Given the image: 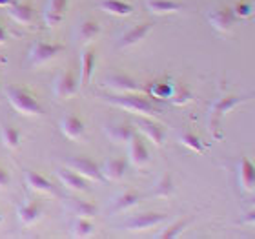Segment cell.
<instances>
[{
  "instance_id": "obj_39",
  "label": "cell",
  "mask_w": 255,
  "mask_h": 239,
  "mask_svg": "<svg viewBox=\"0 0 255 239\" xmlns=\"http://www.w3.org/2000/svg\"><path fill=\"white\" fill-rule=\"evenodd\" d=\"M0 223H2V214H0Z\"/></svg>"
},
{
  "instance_id": "obj_25",
  "label": "cell",
  "mask_w": 255,
  "mask_h": 239,
  "mask_svg": "<svg viewBox=\"0 0 255 239\" xmlns=\"http://www.w3.org/2000/svg\"><path fill=\"white\" fill-rule=\"evenodd\" d=\"M101 35V26L97 24L95 20H84L80 22L79 27H77V37L82 42H90L93 38H97Z\"/></svg>"
},
{
  "instance_id": "obj_22",
  "label": "cell",
  "mask_w": 255,
  "mask_h": 239,
  "mask_svg": "<svg viewBox=\"0 0 255 239\" xmlns=\"http://www.w3.org/2000/svg\"><path fill=\"white\" fill-rule=\"evenodd\" d=\"M99 7L115 16H128L133 13V5L128 4V2H123V0H102Z\"/></svg>"
},
{
  "instance_id": "obj_14",
  "label": "cell",
  "mask_w": 255,
  "mask_h": 239,
  "mask_svg": "<svg viewBox=\"0 0 255 239\" xmlns=\"http://www.w3.org/2000/svg\"><path fill=\"white\" fill-rule=\"evenodd\" d=\"M59 179L66 188H69V190H75V192L88 190V179L82 177L80 174H77V172H73L71 168H60Z\"/></svg>"
},
{
  "instance_id": "obj_2",
  "label": "cell",
  "mask_w": 255,
  "mask_h": 239,
  "mask_svg": "<svg viewBox=\"0 0 255 239\" xmlns=\"http://www.w3.org/2000/svg\"><path fill=\"white\" fill-rule=\"evenodd\" d=\"M108 102H112L115 106L124 108L128 112L138 113V115H144V117H151L157 113V108L144 97H138L135 93H124V95H110L106 99Z\"/></svg>"
},
{
  "instance_id": "obj_8",
  "label": "cell",
  "mask_w": 255,
  "mask_h": 239,
  "mask_svg": "<svg viewBox=\"0 0 255 239\" xmlns=\"http://www.w3.org/2000/svg\"><path fill=\"white\" fill-rule=\"evenodd\" d=\"M129 143V163L133 166H138V168H142L149 163V152L146 148V144H144L142 137L137 135V133H133L131 139L128 141Z\"/></svg>"
},
{
  "instance_id": "obj_24",
  "label": "cell",
  "mask_w": 255,
  "mask_h": 239,
  "mask_svg": "<svg viewBox=\"0 0 255 239\" xmlns=\"http://www.w3.org/2000/svg\"><path fill=\"white\" fill-rule=\"evenodd\" d=\"M138 194L135 192H123L121 196H117L113 199V205H112V212H126L129 208L137 207L138 205Z\"/></svg>"
},
{
  "instance_id": "obj_6",
  "label": "cell",
  "mask_w": 255,
  "mask_h": 239,
  "mask_svg": "<svg viewBox=\"0 0 255 239\" xmlns=\"http://www.w3.org/2000/svg\"><path fill=\"white\" fill-rule=\"evenodd\" d=\"M166 216L159 212H146V214H138L135 218H131L124 227L126 230H131V232H140V230H148L153 229L157 225L164 223Z\"/></svg>"
},
{
  "instance_id": "obj_3",
  "label": "cell",
  "mask_w": 255,
  "mask_h": 239,
  "mask_svg": "<svg viewBox=\"0 0 255 239\" xmlns=\"http://www.w3.org/2000/svg\"><path fill=\"white\" fill-rule=\"evenodd\" d=\"M254 97L255 95H228L213 102L212 110H210V128H212L213 135H219L217 128H219V124H221V119H223L226 113L232 112L235 106H239L243 102L254 99Z\"/></svg>"
},
{
  "instance_id": "obj_38",
  "label": "cell",
  "mask_w": 255,
  "mask_h": 239,
  "mask_svg": "<svg viewBox=\"0 0 255 239\" xmlns=\"http://www.w3.org/2000/svg\"><path fill=\"white\" fill-rule=\"evenodd\" d=\"M13 0H0V7H9V4Z\"/></svg>"
},
{
  "instance_id": "obj_33",
  "label": "cell",
  "mask_w": 255,
  "mask_h": 239,
  "mask_svg": "<svg viewBox=\"0 0 255 239\" xmlns=\"http://www.w3.org/2000/svg\"><path fill=\"white\" fill-rule=\"evenodd\" d=\"M188 101H191V93L184 86H179L175 91H171V102H173V104L182 106V104H186Z\"/></svg>"
},
{
  "instance_id": "obj_5",
  "label": "cell",
  "mask_w": 255,
  "mask_h": 239,
  "mask_svg": "<svg viewBox=\"0 0 255 239\" xmlns=\"http://www.w3.org/2000/svg\"><path fill=\"white\" fill-rule=\"evenodd\" d=\"M208 22L212 24L213 29H217L221 33H228L237 24V15H235L234 7H223V9L212 11L208 15Z\"/></svg>"
},
{
  "instance_id": "obj_12",
  "label": "cell",
  "mask_w": 255,
  "mask_h": 239,
  "mask_svg": "<svg viewBox=\"0 0 255 239\" xmlns=\"http://www.w3.org/2000/svg\"><path fill=\"white\" fill-rule=\"evenodd\" d=\"M237 176H239V185L243 190L245 192L255 190V166L248 157H241Z\"/></svg>"
},
{
  "instance_id": "obj_16",
  "label": "cell",
  "mask_w": 255,
  "mask_h": 239,
  "mask_svg": "<svg viewBox=\"0 0 255 239\" xmlns=\"http://www.w3.org/2000/svg\"><path fill=\"white\" fill-rule=\"evenodd\" d=\"M66 5H68V0H48V5L44 11V20L48 26H59L66 13Z\"/></svg>"
},
{
  "instance_id": "obj_28",
  "label": "cell",
  "mask_w": 255,
  "mask_h": 239,
  "mask_svg": "<svg viewBox=\"0 0 255 239\" xmlns=\"http://www.w3.org/2000/svg\"><path fill=\"white\" fill-rule=\"evenodd\" d=\"M0 137H2L4 146H7V148H11V150L18 148V144H20V132H18L15 126H9V124L2 126Z\"/></svg>"
},
{
  "instance_id": "obj_30",
  "label": "cell",
  "mask_w": 255,
  "mask_h": 239,
  "mask_svg": "<svg viewBox=\"0 0 255 239\" xmlns=\"http://www.w3.org/2000/svg\"><path fill=\"white\" fill-rule=\"evenodd\" d=\"M181 143L184 144L186 148H190L191 152H195V154H202V152H204V144H202V141L197 137L195 133H191V132L182 133Z\"/></svg>"
},
{
  "instance_id": "obj_13",
  "label": "cell",
  "mask_w": 255,
  "mask_h": 239,
  "mask_svg": "<svg viewBox=\"0 0 255 239\" xmlns=\"http://www.w3.org/2000/svg\"><path fill=\"white\" fill-rule=\"evenodd\" d=\"M126 170H128V161L123 159V157H112V159H106V163H104L101 168L102 177L108 181L123 179Z\"/></svg>"
},
{
  "instance_id": "obj_11",
  "label": "cell",
  "mask_w": 255,
  "mask_h": 239,
  "mask_svg": "<svg viewBox=\"0 0 255 239\" xmlns=\"http://www.w3.org/2000/svg\"><path fill=\"white\" fill-rule=\"evenodd\" d=\"M137 128H138V132L142 133L144 137H148L149 141H151L153 144H157V146H160V144L164 143V130H162V126H160V124L153 122L151 119H148V117L138 119Z\"/></svg>"
},
{
  "instance_id": "obj_7",
  "label": "cell",
  "mask_w": 255,
  "mask_h": 239,
  "mask_svg": "<svg viewBox=\"0 0 255 239\" xmlns=\"http://www.w3.org/2000/svg\"><path fill=\"white\" fill-rule=\"evenodd\" d=\"M60 51H62V46H60V44L37 42V44H33L31 51H29V62L38 66V64H44V62H48V60L55 59Z\"/></svg>"
},
{
  "instance_id": "obj_34",
  "label": "cell",
  "mask_w": 255,
  "mask_h": 239,
  "mask_svg": "<svg viewBox=\"0 0 255 239\" xmlns=\"http://www.w3.org/2000/svg\"><path fill=\"white\" fill-rule=\"evenodd\" d=\"M237 18H248L254 13V5L250 2H237V5L234 7Z\"/></svg>"
},
{
  "instance_id": "obj_10",
  "label": "cell",
  "mask_w": 255,
  "mask_h": 239,
  "mask_svg": "<svg viewBox=\"0 0 255 239\" xmlns=\"http://www.w3.org/2000/svg\"><path fill=\"white\" fill-rule=\"evenodd\" d=\"M77 88H79V82L75 80L73 73L71 71H64L62 75L57 77L55 80V95L60 97V99H69V97H73L77 93Z\"/></svg>"
},
{
  "instance_id": "obj_36",
  "label": "cell",
  "mask_w": 255,
  "mask_h": 239,
  "mask_svg": "<svg viewBox=\"0 0 255 239\" xmlns=\"http://www.w3.org/2000/svg\"><path fill=\"white\" fill-rule=\"evenodd\" d=\"M7 183H9V174H7V170H4L0 166V188H4Z\"/></svg>"
},
{
  "instance_id": "obj_21",
  "label": "cell",
  "mask_w": 255,
  "mask_h": 239,
  "mask_svg": "<svg viewBox=\"0 0 255 239\" xmlns=\"http://www.w3.org/2000/svg\"><path fill=\"white\" fill-rule=\"evenodd\" d=\"M146 7L153 15H170L182 9V5L175 0H146Z\"/></svg>"
},
{
  "instance_id": "obj_32",
  "label": "cell",
  "mask_w": 255,
  "mask_h": 239,
  "mask_svg": "<svg viewBox=\"0 0 255 239\" xmlns=\"http://www.w3.org/2000/svg\"><path fill=\"white\" fill-rule=\"evenodd\" d=\"M186 225H188V221H177V223H173L171 227H168V229H164L162 232L159 234V238L160 239H173V238H179V234H181L182 230L186 229Z\"/></svg>"
},
{
  "instance_id": "obj_26",
  "label": "cell",
  "mask_w": 255,
  "mask_h": 239,
  "mask_svg": "<svg viewBox=\"0 0 255 239\" xmlns=\"http://www.w3.org/2000/svg\"><path fill=\"white\" fill-rule=\"evenodd\" d=\"M26 183L29 185V188L37 192H51L53 190V185H51V181L48 177L40 176L37 172L33 170H27L26 172Z\"/></svg>"
},
{
  "instance_id": "obj_29",
  "label": "cell",
  "mask_w": 255,
  "mask_h": 239,
  "mask_svg": "<svg viewBox=\"0 0 255 239\" xmlns=\"http://www.w3.org/2000/svg\"><path fill=\"white\" fill-rule=\"evenodd\" d=\"M173 194V179H171L170 174H164L157 181V185L153 188V196L155 197H170Z\"/></svg>"
},
{
  "instance_id": "obj_23",
  "label": "cell",
  "mask_w": 255,
  "mask_h": 239,
  "mask_svg": "<svg viewBox=\"0 0 255 239\" xmlns=\"http://www.w3.org/2000/svg\"><path fill=\"white\" fill-rule=\"evenodd\" d=\"M7 13H9L11 18L15 22H18V24H27V22H31V18H33L31 5L24 4V2H11Z\"/></svg>"
},
{
  "instance_id": "obj_27",
  "label": "cell",
  "mask_w": 255,
  "mask_h": 239,
  "mask_svg": "<svg viewBox=\"0 0 255 239\" xmlns=\"http://www.w3.org/2000/svg\"><path fill=\"white\" fill-rule=\"evenodd\" d=\"M71 212L77 216V218H95L97 216V207L90 201H82V199H77V201L71 203Z\"/></svg>"
},
{
  "instance_id": "obj_4",
  "label": "cell",
  "mask_w": 255,
  "mask_h": 239,
  "mask_svg": "<svg viewBox=\"0 0 255 239\" xmlns=\"http://www.w3.org/2000/svg\"><path fill=\"white\" fill-rule=\"evenodd\" d=\"M68 166L71 168L73 172L80 174L82 177L90 181H102V172H101V166L97 165L95 161L88 159V157H73V159L68 161Z\"/></svg>"
},
{
  "instance_id": "obj_15",
  "label": "cell",
  "mask_w": 255,
  "mask_h": 239,
  "mask_svg": "<svg viewBox=\"0 0 255 239\" xmlns=\"http://www.w3.org/2000/svg\"><path fill=\"white\" fill-rule=\"evenodd\" d=\"M106 84L110 86L112 90L121 91V93H137V91L140 90V86H138L131 77H128V75H123V73L108 77Z\"/></svg>"
},
{
  "instance_id": "obj_1",
  "label": "cell",
  "mask_w": 255,
  "mask_h": 239,
  "mask_svg": "<svg viewBox=\"0 0 255 239\" xmlns=\"http://www.w3.org/2000/svg\"><path fill=\"white\" fill-rule=\"evenodd\" d=\"M5 97L11 102V106L15 108L16 112L24 113V115H40L44 112L42 106L38 104V101L24 88L18 86H9L5 90Z\"/></svg>"
},
{
  "instance_id": "obj_20",
  "label": "cell",
  "mask_w": 255,
  "mask_h": 239,
  "mask_svg": "<svg viewBox=\"0 0 255 239\" xmlns=\"http://www.w3.org/2000/svg\"><path fill=\"white\" fill-rule=\"evenodd\" d=\"M93 69H95V53L91 49H86L82 57H80V80L79 84L82 88L90 84L91 75H93Z\"/></svg>"
},
{
  "instance_id": "obj_19",
  "label": "cell",
  "mask_w": 255,
  "mask_h": 239,
  "mask_svg": "<svg viewBox=\"0 0 255 239\" xmlns=\"http://www.w3.org/2000/svg\"><path fill=\"white\" fill-rule=\"evenodd\" d=\"M40 218H42V205H40V203L29 201V203H24V205L18 208V219H20L22 225L37 223Z\"/></svg>"
},
{
  "instance_id": "obj_40",
  "label": "cell",
  "mask_w": 255,
  "mask_h": 239,
  "mask_svg": "<svg viewBox=\"0 0 255 239\" xmlns=\"http://www.w3.org/2000/svg\"><path fill=\"white\" fill-rule=\"evenodd\" d=\"M252 203H254V205H255V197H254V199H252Z\"/></svg>"
},
{
  "instance_id": "obj_37",
  "label": "cell",
  "mask_w": 255,
  "mask_h": 239,
  "mask_svg": "<svg viewBox=\"0 0 255 239\" xmlns=\"http://www.w3.org/2000/svg\"><path fill=\"white\" fill-rule=\"evenodd\" d=\"M5 40H7V33H5V29L0 24V44H5Z\"/></svg>"
},
{
  "instance_id": "obj_31",
  "label": "cell",
  "mask_w": 255,
  "mask_h": 239,
  "mask_svg": "<svg viewBox=\"0 0 255 239\" xmlns=\"http://www.w3.org/2000/svg\"><path fill=\"white\" fill-rule=\"evenodd\" d=\"M93 232V225H91L90 219L86 218H77L73 225V236L75 238H88Z\"/></svg>"
},
{
  "instance_id": "obj_17",
  "label": "cell",
  "mask_w": 255,
  "mask_h": 239,
  "mask_svg": "<svg viewBox=\"0 0 255 239\" xmlns=\"http://www.w3.org/2000/svg\"><path fill=\"white\" fill-rule=\"evenodd\" d=\"M104 132H106L108 139H110V141H113V143H128V141L131 139L133 133H135V132H133V128L129 126V124H126V122L106 124Z\"/></svg>"
},
{
  "instance_id": "obj_18",
  "label": "cell",
  "mask_w": 255,
  "mask_h": 239,
  "mask_svg": "<svg viewBox=\"0 0 255 239\" xmlns=\"http://www.w3.org/2000/svg\"><path fill=\"white\" fill-rule=\"evenodd\" d=\"M60 130L68 139H80L84 135V122L80 121L77 115H66L60 121Z\"/></svg>"
},
{
  "instance_id": "obj_35",
  "label": "cell",
  "mask_w": 255,
  "mask_h": 239,
  "mask_svg": "<svg viewBox=\"0 0 255 239\" xmlns=\"http://www.w3.org/2000/svg\"><path fill=\"white\" fill-rule=\"evenodd\" d=\"M243 223L245 225H255V208L243 216Z\"/></svg>"
},
{
  "instance_id": "obj_9",
  "label": "cell",
  "mask_w": 255,
  "mask_h": 239,
  "mask_svg": "<svg viewBox=\"0 0 255 239\" xmlns=\"http://www.w3.org/2000/svg\"><path fill=\"white\" fill-rule=\"evenodd\" d=\"M153 24L151 22H142V24H137V26L129 27L128 31L123 33V37L119 40V48H131L135 44H138L142 38H146L149 31H151Z\"/></svg>"
}]
</instances>
